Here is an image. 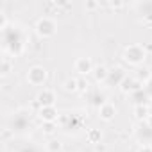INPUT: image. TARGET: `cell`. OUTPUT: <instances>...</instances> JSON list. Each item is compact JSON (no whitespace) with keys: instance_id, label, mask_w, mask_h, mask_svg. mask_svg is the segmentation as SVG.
<instances>
[{"instance_id":"cell-1","label":"cell","mask_w":152,"mask_h":152,"mask_svg":"<svg viewBox=\"0 0 152 152\" xmlns=\"http://www.w3.org/2000/svg\"><path fill=\"white\" fill-rule=\"evenodd\" d=\"M36 31H38V34H39L41 38L54 36V32H56V23H54L50 18H41V20H38V23H36Z\"/></svg>"},{"instance_id":"cell-2","label":"cell","mask_w":152,"mask_h":152,"mask_svg":"<svg viewBox=\"0 0 152 152\" xmlns=\"http://www.w3.org/2000/svg\"><path fill=\"white\" fill-rule=\"evenodd\" d=\"M143 57H145V50L138 45H131L125 50V61H129L132 64H138L140 61H143Z\"/></svg>"},{"instance_id":"cell-3","label":"cell","mask_w":152,"mask_h":152,"mask_svg":"<svg viewBox=\"0 0 152 152\" xmlns=\"http://www.w3.org/2000/svg\"><path fill=\"white\" fill-rule=\"evenodd\" d=\"M45 77H47V72H45V68H41V66H32L31 70H29V73H27V79H29V83L31 84H41L43 81H45Z\"/></svg>"},{"instance_id":"cell-4","label":"cell","mask_w":152,"mask_h":152,"mask_svg":"<svg viewBox=\"0 0 152 152\" xmlns=\"http://www.w3.org/2000/svg\"><path fill=\"white\" fill-rule=\"evenodd\" d=\"M54 100H56V95L52 90H43L39 95H38V102L43 106V107H48V106H54Z\"/></svg>"},{"instance_id":"cell-5","label":"cell","mask_w":152,"mask_h":152,"mask_svg":"<svg viewBox=\"0 0 152 152\" xmlns=\"http://www.w3.org/2000/svg\"><path fill=\"white\" fill-rule=\"evenodd\" d=\"M75 72H79V73H90L91 72V61L86 59V57H79L77 61H75Z\"/></svg>"},{"instance_id":"cell-6","label":"cell","mask_w":152,"mask_h":152,"mask_svg":"<svg viewBox=\"0 0 152 152\" xmlns=\"http://www.w3.org/2000/svg\"><path fill=\"white\" fill-rule=\"evenodd\" d=\"M39 116H41L45 122H54L56 116H57V111H56L54 106H48V107H43V109L39 111Z\"/></svg>"},{"instance_id":"cell-7","label":"cell","mask_w":152,"mask_h":152,"mask_svg":"<svg viewBox=\"0 0 152 152\" xmlns=\"http://www.w3.org/2000/svg\"><path fill=\"white\" fill-rule=\"evenodd\" d=\"M99 113H100V118H104V120H111V118L115 116V106H111V104H104V106H100Z\"/></svg>"},{"instance_id":"cell-8","label":"cell","mask_w":152,"mask_h":152,"mask_svg":"<svg viewBox=\"0 0 152 152\" xmlns=\"http://www.w3.org/2000/svg\"><path fill=\"white\" fill-rule=\"evenodd\" d=\"M95 77H97V81H104V79L109 77V72H107L104 66H99V68L95 70Z\"/></svg>"},{"instance_id":"cell-9","label":"cell","mask_w":152,"mask_h":152,"mask_svg":"<svg viewBox=\"0 0 152 152\" xmlns=\"http://www.w3.org/2000/svg\"><path fill=\"white\" fill-rule=\"evenodd\" d=\"M79 88V81H75V79H66L64 81V90L66 91H75Z\"/></svg>"},{"instance_id":"cell-10","label":"cell","mask_w":152,"mask_h":152,"mask_svg":"<svg viewBox=\"0 0 152 152\" xmlns=\"http://www.w3.org/2000/svg\"><path fill=\"white\" fill-rule=\"evenodd\" d=\"M100 136H102V134H100V131L93 129V131H90V134H88V140H90L91 143H95V145H97V143H100Z\"/></svg>"},{"instance_id":"cell-11","label":"cell","mask_w":152,"mask_h":152,"mask_svg":"<svg viewBox=\"0 0 152 152\" xmlns=\"http://www.w3.org/2000/svg\"><path fill=\"white\" fill-rule=\"evenodd\" d=\"M134 113H136L138 118H145V116H148V109H147L145 106H138V107L134 109Z\"/></svg>"},{"instance_id":"cell-12","label":"cell","mask_w":152,"mask_h":152,"mask_svg":"<svg viewBox=\"0 0 152 152\" xmlns=\"http://www.w3.org/2000/svg\"><path fill=\"white\" fill-rule=\"evenodd\" d=\"M48 150L50 152H59L61 150V143L59 141H50L48 143Z\"/></svg>"},{"instance_id":"cell-13","label":"cell","mask_w":152,"mask_h":152,"mask_svg":"<svg viewBox=\"0 0 152 152\" xmlns=\"http://www.w3.org/2000/svg\"><path fill=\"white\" fill-rule=\"evenodd\" d=\"M6 23H7V20H6V15L2 13V16H0V29H6Z\"/></svg>"},{"instance_id":"cell-14","label":"cell","mask_w":152,"mask_h":152,"mask_svg":"<svg viewBox=\"0 0 152 152\" xmlns=\"http://www.w3.org/2000/svg\"><path fill=\"white\" fill-rule=\"evenodd\" d=\"M54 131V124L52 122H47L45 124V132H52Z\"/></svg>"},{"instance_id":"cell-15","label":"cell","mask_w":152,"mask_h":152,"mask_svg":"<svg viewBox=\"0 0 152 152\" xmlns=\"http://www.w3.org/2000/svg\"><path fill=\"white\" fill-rule=\"evenodd\" d=\"M7 72H9V63H7V61H4V63H2V73L6 75Z\"/></svg>"},{"instance_id":"cell-16","label":"cell","mask_w":152,"mask_h":152,"mask_svg":"<svg viewBox=\"0 0 152 152\" xmlns=\"http://www.w3.org/2000/svg\"><path fill=\"white\" fill-rule=\"evenodd\" d=\"M138 152H152V147H148V145H143Z\"/></svg>"},{"instance_id":"cell-17","label":"cell","mask_w":152,"mask_h":152,"mask_svg":"<svg viewBox=\"0 0 152 152\" xmlns=\"http://www.w3.org/2000/svg\"><path fill=\"white\" fill-rule=\"evenodd\" d=\"M86 86H88V84H86L84 81H79V88H77V90H81V91H84V90H86Z\"/></svg>"},{"instance_id":"cell-18","label":"cell","mask_w":152,"mask_h":152,"mask_svg":"<svg viewBox=\"0 0 152 152\" xmlns=\"http://www.w3.org/2000/svg\"><path fill=\"white\" fill-rule=\"evenodd\" d=\"M95 6H97V4H95V2H90V4H88V9H93V7H95Z\"/></svg>"},{"instance_id":"cell-19","label":"cell","mask_w":152,"mask_h":152,"mask_svg":"<svg viewBox=\"0 0 152 152\" xmlns=\"http://www.w3.org/2000/svg\"><path fill=\"white\" fill-rule=\"evenodd\" d=\"M148 125H150V129H152V115H148Z\"/></svg>"}]
</instances>
